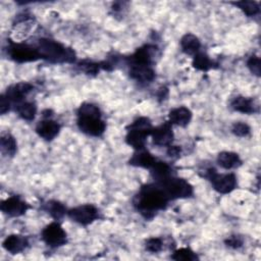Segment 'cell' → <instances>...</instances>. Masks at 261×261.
Wrapping results in <instances>:
<instances>
[{
	"label": "cell",
	"mask_w": 261,
	"mask_h": 261,
	"mask_svg": "<svg viewBox=\"0 0 261 261\" xmlns=\"http://www.w3.org/2000/svg\"><path fill=\"white\" fill-rule=\"evenodd\" d=\"M149 170L152 178L154 179V182L158 185L162 184L163 181H165L167 178L174 174L172 167L167 162L158 159L155 161V163Z\"/></svg>",
	"instance_id": "cell-18"
},
{
	"label": "cell",
	"mask_w": 261,
	"mask_h": 261,
	"mask_svg": "<svg viewBox=\"0 0 261 261\" xmlns=\"http://www.w3.org/2000/svg\"><path fill=\"white\" fill-rule=\"evenodd\" d=\"M156 160L157 158L153 154H151L148 150L142 149V150L135 151V153L128 160V164L135 167L150 169Z\"/></svg>",
	"instance_id": "cell-20"
},
{
	"label": "cell",
	"mask_w": 261,
	"mask_h": 261,
	"mask_svg": "<svg viewBox=\"0 0 261 261\" xmlns=\"http://www.w3.org/2000/svg\"><path fill=\"white\" fill-rule=\"evenodd\" d=\"M6 52L7 56L12 61L17 63L34 62L41 59L36 46H32L25 43L14 42L12 40L8 41Z\"/></svg>",
	"instance_id": "cell-6"
},
{
	"label": "cell",
	"mask_w": 261,
	"mask_h": 261,
	"mask_svg": "<svg viewBox=\"0 0 261 261\" xmlns=\"http://www.w3.org/2000/svg\"><path fill=\"white\" fill-rule=\"evenodd\" d=\"M14 110L16 114L25 121H32L37 115V105L33 101H22L14 105Z\"/></svg>",
	"instance_id": "cell-23"
},
{
	"label": "cell",
	"mask_w": 261,
	"mask_h": 261,
	"mask_svg": "<svg viewBox=\"0 0 261 261\" xmlns=\"http://www.w3.org/2000/svg\"><path fill=\"white\" fill-rule=\"evenodd\" d=\"M229 107L237 112L244 113V114H253L257 110V106L255 101L250 97L245 96H236L229 101Z\"/></svg>",
	"instance_id": "cell-19"
},
{
	"label": "cell",
	"mask_w": 261,
	"mask_h": 261,
	"mask_svg": "<svg viewBox=\"0 0 261 261\" xmlns=\"http://www.w3.org/2000/svg\"><path fill=\"white\" fill-rule=\"evenodd\" d=\"M159 186L162 187L170 200L187 199L194 196L193 186L185 178L178 177L175 174L171 175Z\"/></svg>",
	"instance_id": "cell-7"
},
{
	"label": "cell",
	"mask_w": 261,
	"mask_h": 261,
	"mask_svg": "<svg viewBox=\"0 0 261 261\" xmlns=\"http://www.w3.org/2000/svg\"><path fill=\"white\" fill-rule=\"evenodd\" d=\"M179 45L181 51L190 56L196 55L201 49V42L199 38L191 33H187L180 38Z\"/></svg>",
	"instance_id": "cell-22"
},
{
	"label": "cell",
	"mask_w": 261,
	"mask_h": 261,
	"mask_svg": "<svg viewBox=\"0 0 261 261\" xmlns=\"http://www.w3.org/2000/svg\"><path fill=\"white\" fill-rule=\"evenodd\" d=\"M77 67L80 68V70L82 72H84L87 75H91V76L97 75L99 73V71L102 69L100 62H95V61H92L89 59L81 60L77 63Z\"/></svg>",
	"instance_id": "cell-28"
},
{
	"label": "cell",
	"mask_w": 261,
	"mask_h": 261,
	"mask_svg": "<svg viewBox=\"0 0 261 261\" xmlns=\"http://www.w3.org/2000/svg\"><path fill=\"white\" fill-rule=\"evenodd\" d=\"M231 4L236 5L239 9H241L247 16H255L260 12L259 3L256 1H237L232 2Z\"/></svg>",
	"instance_id": "cell-27"
},
{
	"label": "cell",
	"mask_w": 261,
	"mask_h": 261,
	"mask_svg": "<svg viewBox=\"0 0 261 261\" xmlns=\"http://www.w3.org/2000/svg\"><path fill=\"white\" fill-rule=\"evenodd\" d=\"M41 240L51 249H57L67 244V233L58 221L47 224L41 231Z\"/></svg>",
	"instance_id": "cell-8"
},
{
	"label": "cell",
	"mask_w": 261,
	"mask_h": 261,
	"mask_svg": "<svg viewBox=\"0 0 261 261\" xmlns=\"http://www.w3.org/2000/svg\"><path fill=\"white\" fill-rule=\"evenodd\" d=\"M170 258L175 261H195L198 260V255L190 248H179L173 251Z\"/></svg>",
	"instance_id": "cell-29"
},
{
	"label": "cell",
	"mask_w": 261,
	"mask_h": 261,
	"mask_svg": "<svg viewBox=\"0 0 261 261\" xmlns=\"http://www.w3.org/2000/svg\"><path fill=\"white\" fill-rule=\"evenodd\" d=\"M166 154L168 157L172 158V159H176L180 156L181 154V148L179 146H174V145H170L167 147V150H166Z\"/></svg>",
	"instance_id": "cell-34"
},
{
	"label": "cell",
	"mask_w": 261,
	"mask_h": 261,
	"mask_svg": "<svg viewBox=\"0 0 261 261\" xmlns=\"http://www.w3.org/2000/svg\"><path fill=\"white\" fill-rule=\"evenodd\" d=\"M145 250L149 253H152V254H156V253H159L163 250V241L162 239L160 238H149L145 241Z\"/></svg>",
	"instance_id": "cell-30"
},
{
	"label": "cell",
	"mask_w": 261,
	"mask_h": 261,
	"mask_svg": "<svg viewBox=\"0 0 261 261\" xmlns=\"http://www.w3.org/2000/svg\"><path fill=\"white\" fill-rule=\"evenodd\" d=\"M10 107H11L10 101L5 97L4 94H2L0 96V113L5 114L10 110Z\"/></svg>",
	"instance_id": "cell-35"
},
{
	"label": "cell",
	"mask_w": 261,
	"mask_h": 261,
	"mask_svg": "<svg viewBox=\"0 0 261 261\" xmlns=\"http://www.w3.org/2000/svg\"><path fill=\"white\" fill-rule=\"evenodd\" d=\"M216 162L221 168L226 170L238 168L243 163L240 155L231 151H222L218 153L216 157Z\"/></svg>",
	"instance_id": "cell-21"
},
{
	"label": "cell",
	"mask_w": 261,
	"mask_h": 261,
	"mask_svg": "<svg viewBox=\"0 0 261 261\" xmlns=\"http://www.w3.org/2000/svg\"><path fill=\"white\" fill-rule=\"evenodd\" d=\"M43 210L46 211L56 221L62 219L67 214L66 207L57 200L47 201L43 206Z\"/></svg>",
	"instance_id": "cell-25"
},
{
	"label": "cell",
	"mask_w": 261,
	"mask_h": 261,
	"mask_svg": "<svg viewBox=\"0 0 261 261\" xmlns=\"http://www.w3.org/2000/svg\"><path fill=\"white\" fill-rule=\"evenodd\" d=\"M193 117L192 111L186 106H178L172 108L168 113V121L172 125L186 127L190 124Z\"/></svg>",
	"instance_id": "cell-17"
},
{
	"label": "cell",
	"mask_w": 261,
	"mask_h": 261,
	"mask_svg": "<svg viewBox=\"0 0 261 261\" xmlns=\"http://www.w3.org/2000/svg\"><path fill=\"white\" fill-rule=\"evenodd\" d=\"M169 201L161 186L156 182L146 184L133 198V206L145 219H152L159 211L166 209Z\"/></svg>",
	"instance_id": "cell-1"
},
{
	"label": "cell",
	"mask_w": 261,
	"mask_h": 261,
	"mask_svg": "<svg viewBox=\"0 0 261 261\" xmlns=\"http://www.w3.org/2000/svg\"><path fill=\"white\" fill-rule=\"evenodd\" d=\"M76 125L83 134L94 138L101 137L106 130L100 108L90 102L82 103L76 109Z\"/></svg>",
	"instance_id": "cell-2"
},
{
	"label": "cell",
	"mask_w": 261,
	"mask_h": 261,
	"mask_svg": "<svg viewBox=\"0 0 261 261\" xmlns=\"http://www.w3.org/2000/svg\"><path fill=\"white\" fill-rule=\"evenodd\" d=\"M1 153L7 157H13L17 152V143L10 133H2L0 137Z\"/></svg>",
	"instance_id": "cell-24"
},
{
	"label": "cell",
	"mask_w": 261,
	"mask_h": 261,
	"mask_svg": "<svg viewBox=\"0 0 261 261\" xmlns=\"http://www.w3.org/2000/svg\"><path fill=\"white\" fill-rule=\"evenodd\" d=\"M167 94H168V89L167 88H161L159 89V93L157 95L158 99H161V100H164L166 97H167Z\"/></svg>",
	"instance_id": "cell-36"
},
{
	"label": "cell",
	"mask_w": 261,
	"mask_h": 261,
	"mask_svg": "<svg viewBox=\"0 0 261 261\" xmlns=\"http://www.w3.org/2000/svg\"><path fill=\"white\" fill-rule=\"evenodd\" d=\"M34 86L28 82H19L13 85H10L6 92L4 93L5 97L10 101L11 104H18L24 101L25 97L33 91Z\"/></svg>",
	"instance_id": "cell-14"
},
{
	"label": "cell",
	"mask_w": 261,
	"mask_h": 261,
	"mask_svg": "<svg viewBox=\"0 0 261 261\" xmlns=\"http://www.w3.org/2000/svg\"><path fill=\"white\" fill-rule=\"evenodd\" d=\"M203 176L211 182L212 188L217 193L222 195L231 193L238 185L237 176L234 173H218L214 167H209L205 169Z\"/></svg>",
	"instance_id": "cell-5"
},
{
	"label": "cell",
	"mask_w": 261,
	"mask_h": 261,
	"mask_svg": "<svg viewBox=\"0 0 261 261\" xmlns=\"http://www.w3.org/2000/svg\"><path fill=\"white\" fill-rule=\"evenodd\" d=\"M153 125L151 120L146 116L137 117L126 127L125 143L135 151L145 149L147 138L151 136Z\"/></svg>",
	"instance_id": "cell-4"
},
{
	"label": "cell",
	"mask_w": 261,
	"mask_h": 261,
	"mask_svg": "<svg viewBox=\"0 0 261 261\" xmlns=\"http://www.w3.org/2000/svg\"><path fill=\"white\" fill-rule=\"evenodd\" d=\"M192 65L195 69L199 71H208L214 67L213 60L209 57V55L205 52H198L193 56Z\"/></svg>",
	"instance_id": "cell-26"
},
{
	"label": "cell",
	"mask_w": 261,
	"mask_h": 261,
	"mask_svg": "<svg viewBox=\"0 0 261 261\" xmlns=\"http://www.w3.org/2000/svg\"><path fill=\"white\" fill-rule=\"evenodd\" d=\"M36 48L40 58L50 63H74L76 59L75 53L71 48L52 39H39Z\"/></svg>",
	"instance_id": "cell-3"
},
{
	"label": "cell",
	"mask_w": 261,
	"mask_h": 261,
	"mask_svg": "<svg viewBox=\"0 0 261 261\" xmlns=\"http://www.w3.org/2000/svg\"><path fill=\"white\" fill-rule=\"evenodd\" d=\"M66 215L73 222L83 226H88L99 219V210L93 204H83L68 209Z\"/></svg>",
	"instance_id": "cell-9"
},
{
	"label": "cell",
	"mask_w": 261,
	"mask_h": 261,
	"mask_svg": "<svg viewBox=\"0 0 261 261\" xmlns=\"http://www.w3.org/2000/svg\"><path fill=\"white\" fill-rule=\"evenodd\" d=\"M130 79L141 85H148L155 79V71L149 65H127Z\"/></svg>",
	"instance_id": "cell-16"
},
{
	"label": "cell",
	"mask_w": 261,
	"mask_h": 261,
	"mask_svg": "<svg viewBox=\"0 0 261 261\" xmlns=\"http://www.w3.org/2000/svg\"><path fill=\"white\" fill-rule=\"evenodd\" d=\"M231 133L239 138H246L251 135V127L244 121L234 122L231 126Z\"/></svg>",
	"instance_id": "cell-31"
},
{
	"label": "cell",
	"mask_w": 261,
	"mask_h": 261,
	"mask_svg": "<svg viewBox=\"0 0 261 261\" xmlns=\"http://www.w3.org/2000/svg\"><path fill=\"white\" fill-rule=\"evenodd\" d=\"M61 125L56 120L52 119V117H43L36 125V133L37 135L45 141H52L54 140L60 133Z\"/></svg>",
	"instance_id": "cell-13"
},
{
	"label": "cell",
	"mask_w": 261,
	"mask_h": 261,
	"mask_svg": "<svg viewBox=\"0 0 261 261\" xmlns=\"http://www.w3.org/2000/svg\"><path fill=\"white\" fill-rule=\"evenodd\" d=\"M2 247L9 254L16 255L22 253L29 247V239L21 234L12 233L4 239Z\"/></svg>",
	"instance_id": "cell-15"
},
{
	"label": "cell",
	"mask_w": 261,
	"mask_h": 261,
	"mask_svg": "<svg viewBox=\"0 0 261 261\" xmlns=\"http://www.w3.org/2000/svg\"><path fill=\"white\" fill-rule=\"evenodd\" d=\"M224 244L228 247V248H231L233 250H237V249H240L243 244H244V240L242 237L238 236V234H232L230 237H228L225 241H224Z\"/></svg>",
	"instance_id": "cell-33"
},
{
	"label": "cell",
	"mask_w": 261,
	"mask_h": 261,
	"mask_svg": "<svg viewBox=\"0 0 261 261\" xmlns=\"http://www.w3.org/2000/svg\"><path fill=\"white\" fill-rule=\"evenodd\" d=\"M247 67L249 68V70L254 74L256 75L257 77L260 76V73H261V65H260V58L253 54L251 55L248 60H247Z\"/></svg>",
	"instance_id": "cell-32"
},
{
	"label": "cell",
	"mask_w": 261,
	"mask_h": 261,
	"mask_svg": "<svg viewBox=\"0 0 261 261\" xmlns=\"http://www.w3.org/2000/svg\"><path fill=\"white\" fill-rule=\"evenodd\" d=\"M31 206L19 196H10L1 201L0 209L8 217H19L27 213Z\"/></svg>",
	"instance_id": "cell-11"
},
{
	"label": "cell",
	"mask_w": 261,
	"mask_h": 261,
	"mask_svg": "<svg viewBox=\"0 0 261 261\" xmlns=\"http://www.w3.org/2000/svg\"><path fill=\"white\" fill-rule=\"evenodd\" d=\"M152 141L155 146L158 147H168L172 144L174 134L172 130V124L167 120L155 127H153L151 133Z\"/></svg>",
	"instance_id": "cell-12"
},
{
	"label": "cell",
	"mask_w": 261,
	"mask_h": 261,
	"mask_svg": "<svg viewBox=\"0 0 261 261\" xmlns=\"http://www.w3.org/2000/svg\"><path fill=\"white\" fill-rule=\"evenodd\" d=\"M158 47L154 44H145L138 48L132 55L125 58L127 65H149L153 66L157 56Z\"/></svg>",
	"instance_id": "cell-10"
}]
</instances>
